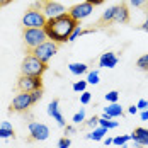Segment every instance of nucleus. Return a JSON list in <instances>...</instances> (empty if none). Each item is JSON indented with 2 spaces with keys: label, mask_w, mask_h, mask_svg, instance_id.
Instances as JSON below:
<instances>
[{
  "label": "nucleus",
  "mask_w": 148,
  "mask_h": 148,
  "mask_svg": "<svg viewBox=\"0 0 148 148\" xmlns=\"http://www.w3.org/2000/svg\"><path fill=\"white\" fill-rule=\"evenodd\" d=\"M80 26V22L73 21L70 15L66 14H61L58 17H53V19H48L46 21V26L43 27L48 36L49 41H55L56 45L60 43H66L70 41V36L73 34V31Z\"/></svg>",
  "instance_id": "nucleus-1"
},
{
  "label": "nucleus",
  "mask_w": 148,
  "mask_h": 148,
  "mask_svg": "<svg viewBox=\"0 0 148 148\" xmlns=\"http://www.w3.org/2000/svg\"><path fill=\"white\" fill-rule=\"evenodd\" d=\"M48 70V63L38 60L32 55H26V58L21 63V75H29V77H43Z\"/></svg>",
  "instance_id": "nucleus-2"
},
{
  "label": "nucleus",
  "mask_w": 148,
  "mask_h": 148,
  "mask_svg": "<svg viewBox=\"0 0 148 148\" xmlns=\"http://www.w3.org/2000/svg\"><path fill=\"white\" fill-rule=\"evenodd\" d=\"M46 21H48V17L43 14V10L38 9L36 5H32L26 10V14L22 17V26L32 27V29H43L46 26Z\"/></svg>",
  "instance_id": "nucleus-3"
},
{
  "label": "nucleus",
  "mask_w": 148,
  "mask_h": 148,
  "mask_svg": "<svg viewBox=\"0 0 148 148\" xmlns=\"http://www.w3.org/2000/svg\"><path fill=\"white\" fill-rule=\"evenodd\" d=\"M22 38H24V45L29 49H34L39 45H43L45 41H48L45 29H32V27H24L22 29Z\"/></svg>",
  "instance_id": "nucleus-4"
},
{
  "label": "nucleus",
  "mask_w": 148,
  "mask_h": 148,
  "mask_svg": "<svg viewBox=\"0 0 148 148\" xmlns=\"http://www.w3.org/2000/svg\"><path fill=\"white\" fill-rule=\"evenodd\" d=\"M56 53H58V45L55 41H45L43 45H39L38 48L27 51V55H32V56H36L38 60H41L45 63H48Z\"/></svg>",
  "instance_id": "nucleus-5"
},
{
  "label": "nucleus",
  "mask_w": 148,
  "mask_h": 148,
  "mask_svg": "<svg viewBox=\"0 0 148 148\" xmlns=\"http://www.w3.org/2000/svg\"><path fill=\"white\" fill-rule=\"evenodd\" d=\"M43 89V77H29V75H21L17 78V90L19 92H36Z\"/></svg>",
  "instance_id": "nucleus-6"
},
{
  "label": "nucleus",
  "mask_w": 148,
  "mask_h": 148,
  "mask_svg": "<svg viewBox=\"0 0 148 148\" xmlns=\"http://www.w3.org/2000/svg\"><path fill=\"white\" fill-rule=\"evenodd\" d=\"M31 106H34V99H32V94H27V92H21L17 94L12 102H10V107L9 111L10 112H26Z\"/></svg>",
  "instance_id": "nucleus-7"
},
{
  "label": "nucleus",
  "mask_w": 148,
  "mask_h": 148,
  "mask_svg": "<svg viewBox=\"0 0 148 148\" xmlns=\"http://www.w3.org/2000/svg\"><path fill=\"white\" fill-rule=\"evenodd\" d=\"M38 9H41L43 10V14L48 17V19H53V17H58V15L65 14L66 10H65V7L58 3V2H55V0H39V2H36L34 3Z\"/></svg>",
  "instance_id": "nucleus-8"
},
{
  "label": "nucleus",
  "mask_w": 148,
  "mask_h": 148,
  "mask_svg": "<svg viewBox=\"0 0 148 148\" xmlns=\"http://www.w3.org/2000/svg\"><path fill=\"white\" fill-rule=\"evenodd\" d=\"M92 12H94V5H90V3H87V2L72 5V7L66 10V14L70 15L73 21H77V22H82V21H84L85 17H89Z\"/></svg>",
  "instance_id": "nucleus-9"
},
{
  "label": "nucleus",
  "mask_w": 148,
  "mask_h": 148,
  "mask_svg": "<svg viewBox=\"0 0 148 148\" xmlns=\"http://www.w3.org/2000/svg\"><path fill=\"white\" fill-rule=\"evenodd\" d=\"M29 134L31 141H45L49 136V128L43 123H29Z\"/></svg>",
  "instance_id": "nucleus-10"
},
{
  "label": "nucleus",
  "mask_w": 148,
  "mask_h": 148,
  "mask_svg": "<svg viewBox=\"0 0 148 148\" xmlns=\"http://www.w3.org/2000/svg\"><path fill=\"white\" fill-rule=\"evenodd\" d=\"M130 22V9L126 3L116 5V15H114V24H128Z\"/></svg>",
  "instance_id": "nucleus-11"
},
{
  "label": "nucleus",
  "mask_w": 148,
  "mask_h": 148,
  "mask_svg": "<svg viewBox=\"0 0 148 148\" xmlns=\"http://www.w3.org/2000/svg\"><path fill=\"white\" fill-rule=\"evenodd\" d=\"M130 136H131V140L134 141V145H138V147H148V130H145V128H136Z\"/></svg>",
  "instance_id": "nucleus-12"
},
{
  "label": "nucleus",
  "mask_w": 148,
  "mask_h": 148,
  "mask_svg": "<svg viewBox=\"0 0 148 148\" xmlns=\"http://www.w3.org/2000/svg\"><path fill=\"white\" fill-rule=\"evenodd\" d=\"M58 104H60L58 99L51 101V102H49V106H48V114L55 119L60 126H63V128H65L66 124H65V119H63V116H61V112H60V109H58Z\"/></svg>",
  "instance_id": "nucleus-13"
},
{
  "label": "nucleus",
  "mask_w": 148,
  "mask_h": 148,
  "mask_svg": "<svg viewBox=\"0 0 148 148\" xmlns=\"http://www.w3.org/2000/svg\"><path fill=\"white\" fill-rule=\"evenodd\" d=\"M116 65H118V56H116L112 51L104 53L102 56L99 58V66H101V68H114Z\"/></svg>",
  "instance_id": "nucleus-14"
},
{
  "label": "nucleus",
  "mask_w": 148,
  "mask_h": 148,
  "mask_svg": "<svg viewBox=\"0 0 148 148\" xmlns=\"http://www.w3.org/2000/svg\"><path fill=\"white\" fill-rule=\"evenodd\" d=\"M119 116H124V111H123V107H121L118 102L109 104L107 107H104V116L102 118L112 119V118H119Z\"/></svg>",
  "instance_id": "nucleus-15"
},
{
  "label": "nucleus",
  "mask_w": 148,
  "mask_h": 148,
  "mask_svg": "<svg viewBox=\"0 0 148 148\" xmlns=\"http://www.w3.org/2000/svg\"><path fill=\"white\" fill-rule=\"evenodd\" d=\"M114 15H116V5H112L107 10H104V14L101 15L97 24L99 26H111V24H114Z\"/></svg>",
  "instance_id": "nucleus-16"
},
{
  "label": "nucleus",
  "mask_w": 148,
  "mask_h": 148,
  "mask_svg": "<svg viewBox=\"0 0 148 148\" xmlns=\"http://www.w3.org/2000/svg\"><path fill=\"white\" fill-rule=\"evenodd\" d=\"M68 70L73 75H84L89 70V66H87L85 63H70V65H68Z\"/></svg>",
  "instance_id": "nucleus-17"
},
{
  "label": "nucleus",
  "mask_w": 148,
  "mask_h": 148,
  "mask_svg": "<svg viewBox=\"0 0 148 148\" xmlns=\"http://www.w3.org/2000/svg\"><path fill=\"white\" fill-rule=\"evenodd\" d=\"M104 134H107V130L106 128H97V130H94L92 133L87 134V140H94V141H101L104 138Z\"/></svg>",
  "instance_id": "nucleus-18"
},
{
  "label": "nucleus",
  "mask_w": 148,
  "mask_h": 148,
  "mask_svg": "<svg viewBox=\"0 0 148 148\" xmlns=\"http://www.w3.org/2000/svg\"><path fill=\"white\" fill-rule=\"evenodd\" d=\"M99 126L106 128V130H112V128H118V123L111 121V119H107V118H99Z\"/></svg>",
  "instance_id": "nucleus-19"
},
{
  "label": "nucleus",
  "mask_w": 148,
  "mask_h": 148,
  "mask_svg": "<svg viewBox=\"0 0 148 148\" xmlns=\"http://www.w3.org/2000/svg\"><path fill=\"white\" fill-rule=\"evenodd\" d=\"M136 66H138L140 70H145V72H148V53L138 58V61H136Z\"/></svg>",
  "instance_id": "nucleus-20"
},
{
  "label": "nucleus",
  "mask_w": 148,
  "mask_h": 148,
  "mask_svg": "<svg viewBox=\"0 0 148 148\" xmlns=\"http://www.w3.org/2000/svg\"><path fill=\"white\" fill-rule=\"evenodd\" d=\"M106 101L109 104H116L119 101V92L118 90H111V92H107L106 94Z\"/></svg>",
  "instance_id": "nucleus-21"
},
{
  "label": "nucleus",
  "mask_w": 148,
  "mask_h": 148,
  "mask_svg": "<svg viewBox=\"0 0 148 148\" xmlns=\"http://www.w3.org/2000/svg\"><path fill=\"white\" fill-rule=\"evenodd\" d=\"M130 140H131V136H130V134H124V136H116V138H112V143L118 145V147H123V145H126Z\"/></svg>",
  "instance_id": "nucleus-22"
},
{
  "label": "nucleus",
  "mask_w": 148,
  "mask_h": 148,
  "mask_svg": "<svg viewBox=\"0 0 148 148\" xmlns=\"http://www.w3.org/2000/svg\"><path fill=\"white\" fill-rule=\"evenodd\" d=\"M87 84H92V85L99 84V72H97V70H94V72L89 73V77H87Z\"/></svg>",
  "instance_id": "nucleus-23"
},
{
  "label": "nucleus",
  "mask_w": 148,
  "mask_h": 148,
  "mask_svg": "<svg viewBox=\"0 0 148 148\" xmlns=\"http://www.w3.org/2000/svg\"><path fill=\"white\" fill-rule=\"evenodd\" d=\"M85 89H87V80H80V82H75L73 84L75 92H85Z\"/></svg>",
  "instance_id": "nucleus-24"
},
{
  "label": "nucleus",
  "mask_w": 148,
  "mask_h": 148,
  "mask_svg": "<svg viewBox=\"0 0 148 148\" xmlns=\"http://www.w3.org/2000/svg\"><path fill=\"white\" fill-rule=\"evenodd\" d=\"M7 138H14V130H3V128H0V140H7Z\"/></svg>",
  "instance_id": "nucleus-25"
},
{
  "label": "nucleus",
  "mask_w": 148,
  "mask_h": 148,
  "mask_svg": "<svg viewBox=\"0 0 148 148\" xmlns=\"http://www.w3.org/2000/svg\"><path fill=\"white\" fill-rule=\"evenodd\" d=\"M84 119H85V109L82 107V109H80V111L73 116V123H75V124H78V123H82Z\"/></svg>",
  "instance_id": "nucleus-26"
},
{
  "label": "nucleus",
  "mask_w": 148,
  "mask_h": 148,
  "mask_svg": "<svg viewBox=\"0 0 148 148\" xmlns=\"http://www.w3.org/2000/svg\"><path fill=\"white\" fill-rule=\"evenodd\" d=\"M70 145H72V141H70L68 136H63V138L58 140V148H68Z\"/></svg>",
  "instance_id": "nucleus-27"
},
{
  "label": "nucleus",
  "mask_w": 148,
  "mask_h": 148,
  "mask_svg": "<svg viewBox=\"0 0 148 148\" xmlns=\"http://www.w3.org/2000/svg\"><path fill=\"white\" fill-rule=\"evenodd\" d=\"M90 99H92L90 92H87V90H85V92H82V95H80V102L84 104V106H85V104H89Z\"/></svg>",
  "instance_id": "nucleus-28"
},
{
  "label": "nucleus",
  "mask_w": 148,
  "mask_h": 148,
  "mask_svg": "<svg viewBox=\"0 0 148 148\" xmlns=\"http://www.w3.org/2000/svg\"><path fill=\"white\" fill-rule=\"evenodd\" d=\"M136 107H138V109H141V111H147V109H148V101H147V99H140L138 104H136Z\"/></svg>",
  "instance_id": "nucleus-29"
},
{
  "label": "nucleus",
  "mask_w": 148,
  "mask_h": 148,
  "mask_svg": "<svg viewBox=\"0 0 148 148\" xmlns=\"http://www.w3.org/2000/svg\"><path fill=\"white\" fill-rule=\"evenodd\" d=\"M31 94H32V99H34V104H36V102H39V101H41V97H43V89L36 90V92H31Z\"/></svg>",
  "instance_id": "nucleus-30"
},
{
  "label": "nucleus",
  "mask_w": 148,
  "mask_h": 148,
  "mask_svg": "<svg viewBox=\"0 0 148 148\" xmlns=\"http://www.w3.org/2000/svg\"><path fill=\"white\" fill-rule=\"evenodd\" d=\"M82 27H80V26H78V27H77V29L73 31V34H72V36H70V41H75V39H77V38H78V36H84V34H82Z\"/></svg>",
  "instance_id": "nucleus-31"
},
{
  "label": "nucleus",
  "mask_w": 148,
  "mask_h": 148,
  "mask_svg": "<svg viewBox=\"0 0 148 148\" xmlns=\"http://www.w3.org/2000/svg\"><path fill=\"white\" fill-rule=\"evenodd\" d=\"M130 2H131V5H133V7H145L148 0H130Z\"/></svg>",
  "instance_id": "nucleus-32"
},
{
  "label": "nucleus",
  "mask_w": 148,
  "mask_h": 148,
  "mask_svg": "<svg viewBox=\"0 0 148 148\" xmlns=\"http://www.w3.org/2000/svg\"><path fill=\"white\" fill-rule=\"evenodd\" d=\"M85 124H87V126H94V128H95V126L99 124V118H97V116H92V118H90Z\"/></svg>",
  "instance_id": "nucleus-33"
},
{
  "label": "nucleus",
  "mask_w": 148,
  "mask_h": 148,
  "mask_svg": "<svg viewBox=\"0 0 148 148\" xmlns=\"http://www.w3.org/2000/svg\"><path fill=\"white\" fill-rule=\"evenodd\" d=\"M85 2H87V3H90V5H94V7H95V5H101V3H104L106 0H85Z\"/></svg>",
  "instance_id": "nucleus-34"
},
{
  "label": "nucleus",
  "mask_w": 148,
  "mask_h": 148,
  "mask_svg": "<svg viewBox=\"0 0 148 148\" xmlns=\"http://www.w3.org/2000/svg\"><path fill=\"white\" fill-rule=\"evenodd\" d=\"M73 133H75L73 126H65V136H66V134H73Z\"/></svg>",
  "instance_id": "nucleus-35"
},
{
  "label": "nucleus",
  "mask_w": 148,
  "mask_h": 148,
  "mask_svg": "<svg viewBox=\"0 0 148 148\" xmlns=\"http://www.w3.org/2000/svg\"><path fill=\"white\" fill-rule=\"evenodd\" d=\"M128 112H130V114H136V112H138V107H136V106H130V107H128Z\"/></svg>",
  "instance_id": "nucleus-36"
},
{
  "label": "nucleus",
  "mask_w": 148,
  "mask_h": 148,
  "mask_svg": "<svg viewBox=\"0 0 148 148\" xmlns=\"http://www.w3.org/2000/svg\"><path fill=\"white\" fill-rule=\"evenodd\" d=\"M0 128H3V130H12V126H10V123H7V121H3Z\"/></svg>",
  "instance_id": "nucleus-37"
},
{
  "label": "nucleus",
  "mask_w": 148,
  "mask_h": 148,
  "mask_svg": "<svg viewBox=\"0 0 148 148\" xmlns=\"http://www.w3.org/2000/svg\"><path fill=\"white\" fill-rule=\"evenodd\" d=\"M140 29H141V31H147V32H148V17H147V21L140 26Z\"/></svg>",
  "instance_id": "nucleus-38"
},
{
  "label": "nucleus",
  "mask_w": 148,
  "mask_h": 148,
  "mask_svg": "<svg viewBox=\"0 0 148 148\" xmlns=\"http://www.w3.org/2000/svg\"><path fill=\"white\" fill-rule=\"evenodd\" d=\"M10 2H14V0H0V9H2V7H5V5H9Z\"/></svg>",
  "instance_id": "nucleus-39"
},
{
  "label": "nucleus",
  "mask_w": 148,
  "mask_h": 148,
  "mask_svg": "<svg viewBox=\"0 0 148 148\" xmlns=\"http://www.w3.org/2000/svg\"><path fill=\"white\" fill-rule=\"evenodd\" d=\"M141 119H143V121H148V109L141 112Z\"/></svg>",
  "instance_id": "nucleus-40"
},
{
  "label": "nucleus",
  "mask_w": 148,
  "mask_h": 148,
  "mask_svg": "<svg viewBox=\"0 0 148 148\" xmlns=\"http://www.w3.org/2000/svg\"><path fill=\"white\" fill-rule=\"evenodd\" d=\"M111 143H112V140H111V138H106V140H104V145H106V147H107V145H111Z\"/></svg>",
  "instance_id": "nucleus-41"
},
{
  "label": "nucleus",
  "mask_w": 148,
  "mask_h": 148,
  "mask_svg": "<svg viewBox=\"0 0 148 148\" xmlns=\"http://www.w3.org/2000/svg\"><path fill=\"white\" fill-rule=\"evenodd\" d=\"M145 12L148 14V2H147V5H145Z\"/></svg>",
  "instance_id": "nucleus-42"
},
{
  "label": "nucleus",
  "mask_w": 148,
  "mask_h": 148,
  "mask_svg": "<svg viewBox=\"0 0 148 148\" xmlns=\"http://www.w3.org/2000/svg\"><path fill=\"white\" fill-rule=\"evenodd\" d=\"M121 148H128V147H126V145H123V147H121Z\"/></svg>",
  "instance_id": "nucleus-43"
}]
</instances>
